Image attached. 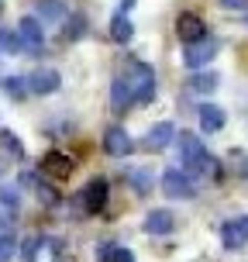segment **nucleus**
<instances>
[{
	"label": "nucleus",
	"instance_id": "10",
	"mask_svg": "<svg viewBox=\"0 0 248 262\" xmlns=\"http://www.w3.org/2000/svg\"><path fill=\"white\" fill-rule=\"evenodd\" d=\"M28 86H31V93H38V97H49V93H55L62 86V76L55 69H49V66H41V69H35L28 76Z\"/></svg>",
	"mask_w": 248,
	"mask_h": 262
},
{
	"label": "nucleus",
	"instance_id": "3",
	"mask_svg": "<svg viewBox=\"0 0 248 262\" xmlns=\"http://www.w3.org/2000/svg\"><path fill=\"white\" fill-rule=\"evenodd\" d=\"M104 204H107V180L93 176L90 183L76 193V210H79V214H100Z\"/></svg>",
	"mask_w": 248,
	"mask_h": 262
},
{
	"label": "nucleus",
	"instance_id": "21",
	"mask_svg": "<svg viewBox=\"0 0 248 262\" xmlns=\"http://www.w3.org/2000/svg\"><path fill=\"white\" fill-rule=\"evenodd\" d=\"M0 148H4L11 159H25V145H21V138H17L14 131H7V128L0 131Z\"/></svg>",
	"mask_w": 248,
	"mask_h": 262
},
{
	"label": "nucleus",
	"instance_id": "1",
	"mask_svg": "<svg viewBox=\"0 0 248 262\" xmlns=\"http://www.w3.org/2000/svg\"><path fill=\"white\" fill-rule=\"evenodd\" d=\"M176 142H179V166H183L190 176H193V172H214V176H221V172H217V159L204 148V142H200L196 135H186L183 131V138H176Z\"/></svg>",
	"mask_w": 248,
	"mask_h": 262
},
{
	"label": "nucleus",
	"instance_id": "22",
	"mask_svg": "<svg viewBox=\"0 0 248 262\" xmlns=\"http://www.w3.org/2000/svg\"><path fill=\"white\" fill-rule=\"evenodd\" d=\"M41 245H45V238H41V235H28L25 242H21V249H17V252H21V259H25V262H35Z\"/></svg>",
	"mask_w": 248,
	"mask_h": 262
},
{
	"label": "nucleus",
	"instance_id": "30",
	"mask_svg": "<svg viewBox=\"0 0 248 262\" xmlns=\"http://www.w3.org/2000/svg\"><path fill=\"white\" fill-rule=\"evenodd\" d=\"M131 7H134V0H121V11H124V14H128Z\"/></svg>",
	"mask_w": 248,
	"mask_h": 262
},
{
	"label": "nucleus",
	"instance_id": "8",
	"mask_svg": "<svg viewBox=\"0 0 248 262\" xmlns=\"http://www.w3.org/2000/svg\"><path fill=\"white\" fill-rule=\"evenodd\" d=\"M17 35H21V45H25L28 52H41V45H45V31H41V21L38 17H21L17 21Z\"/></svg>",
	"mask_w": 248,
	"mask_h": 262
},
{
	"label": "nucleus",
	"instance_id": "28",
	"mask_svg": "<svg viewBox=\"0 0 248 262\" xmlns=\"http://www.w3.org/2000/svg\"><path fill=\"white\" fill-rule=\"evenodd\" d=\"M38 200H41V204H49V207H52L55 200H59V193H55L52 186H45V183H41V186H38Z\"/></svg>",
	"mask_w": 248,
	"mask_h": 262
},
{
	"label": "nucleus",
	"instance_id": "20",
	"mask_svg": "<svg viewBox=\"0 0 248 262\" xmlns=\"http://www.w3.org/2000/svg\"><path fill=\"white\" fill-rule=\"evenodd\" d=\"M190 90L193 93H214L217 90V73H200L196 69L193 79H190Z\"/></svg>",
	"mask_w": 248,
	"mask_h": 262
},
{
	"label": "nucleus",
	"instance_id": "27",
	"mask_svg": "<svg viewBox=\"0 0 248 262\" xmlns=\"http://www.w3.org/2000/svg\"><path fill=\"white\" fill-rule=\"evenodd\" d=\"M14 252H17V242H14V235H0V262H11L14 259Z\"/></svg>",
	"mask_w": 248,
	"mask_h": 262
},
{
	"label": "nucleus",
	"instance_id": "25",
	"mask_svg": "<svg viewBox=\"0 0 248 262\" xmlns=\"http://www.w3.org/2000/svg\"><path fill=\"white\" fill-rule=\"evenodd\" d=\"M128 180L134 183L138 193H148V190H152V180H148V172H145V169H128Z\"/></svg>",
	"mask_w": 248,
	"mask_h": 262
},
{
	"label": "nucleus",
	"instance_id": "18",
	"mask_svg": "<svg viewBox=\"0 0 248 262\" xmlns=\"http://www.w3.org/2000/svg\"><path fill=\"white\" fill-rule=\"evenodd\" d=\"M97 259L100 262H134V252L124 249V245H100Z\"/></svg>",
	"mask_w": 248,
	"mask_h": 262
},
{
	"label": "nucleus",
	"instance_id": "4",
	"mask_svg": "<svg viewBox=\"0 0 248 262\" xmlns=\"http://www.w3.org/2000/svg\"><path fill=\"white\" fill-rule=\"evenodd\" d=\"M162 190L172 200H193L196 196V183L186 169H166L162 172Z\"/></svg>",
	"mask_w": 248,
	"mask_h": 262
},
{
	"label": "nucleus",
	"instance_id": "5",
	"mask_svg": "<svg viewBox=\"0 0 248 262\" xmlns=\"http://www.w3.org/2000/svg\"><path fill=\"white\" fill-rule=\"evenodd\" d=\"M217 49H221V41L210 38V35H207V38H200V41H193V45H183V66L196 73V69H204V66L217 55Z\"/></svg>",
	"mask_w": 248,
	"mask_h": 262
},
{
	"label": "nucleus",
	"instance_id": "14",
	"mask_svg": "<svg viewBox=\"0 0 248 262\" xmlns=\"http://www.w3.org/2000/svg\"><path fill=\"white\" fill-rule=\"evenodd\" d=\"M172 142H176V128H172L169 121H159L155 128L148 131V148H152V152H162V148H169Z\"/></svg>",
	"mask_w": 248,
	"mask_h": 262
},
{
	"label": "nucleus",
	"instance_id": "24",
	"mask_svg": "<svg viewBox=\"0 0 248 262\" xmlns=\"http://www.w3.org/2000/svg\"><path fill=\"white\" fill-rule=\"evenodd\" d=\"M0 49H4V52H17V49H25V45H21V35H17V31H7V28H0Z\"/></svg>",
	"mask_w": 248,
	"mask_h": 262
},
{
	"label": "nucleus",
	"instance_id": "6",
	"mask_svg": "<svg viewBox=\"0 0 248 262\" xmlns=\"http://www.w3.org/2000/svg\"><path fill=\"white\" fill-rule=\"evenodd\" d=\"M176 231V214L166 207H159V210H148L145 214V235H152V238H162V235H172Z\"/></svg>",
	"mask_w": 248,
	"mask_h": 262
},
{
	"label": "nucleus",
	"instance_id": "31",
	"mask_svg": "<svg viewBox=\"0 0 248 262\" xmlns=\"http://www.w3.org/2000/svg\"><path fill=\"white\" fill-rule=\"evenodd\" d=\"M0 231H7V214H0Z\"/></svg>",
	"mask_w": 248,
	"mask_h": 262
},
{
	"label": "nucleus",
	"instance_id": "26",
	"mask_svg": "<svg viewBox=\"0 0 248 262\" xmlns=\"http://www.w3.org/2000/svg\"><path fill=\"white\" fill-rule=\"evenodd\" d=\"M83 28H86V21H83V14H76V17H69V21H65V38H69V41L83 38Z\"/></svg>",
	"mask_w": 248,
	"mask_h": 262
},
{
	"label": "nucleus",
	"instance_id": "11",
	"mask_svg": "<svg viewBox=\"0 0 248 262\" xmlns=\"http://www.w3.org/2000/svg\"><path fill=\"white\" fill-rule=\"evenodd\" d=\"M134 148V142H131V135L121 124H114V128H107V135H104V152L107 156H114V159H124Z\"/></svg>",
	"mask_w": 248,
	"mask_h": 262
},
{
	"label": "nucleus",
	"instance_id": "19",
	"mask_svg": "<svg viewBox=\"0 0 248 262\" xmlns=\"http://www.w3.org/2000/svg\"><path fill=\"white\" fill-rule=\"evenodd\" d=\"M4 93L11 97V100H25L31 86H28V76H7L4 79Z\"/></svg>",
	"mask_w": 248,
	"mask_h": 262
},
{
	"label": "nucleus",
	"instance_id": "9",
	"mask_svg": "<svg viewBox=\"0 0 248 262\" xmlns=\"http://www.w3.org/2000/svg\"><path fill=\"white\" fill-rule=\"evenodd\" d=\"M176 35H179L183 45H193V41L207 38V25H204L196 14H179V17H176Z\"/></svg>",
	"mask_w": 248,
	"mask_h": 262
},
{
	"label": "nucleus",
	"instance_id": "23",
	"mask_svg": "<svg viewBox=\"0 0 248 262\" xmlns=\"http://www.w3.org/2000/svg\"><path fill=\"white\" fill-rule=\"evenodd\" d=\"M17 204H21V190H17V186H4V183H0V207H4V210H17Z\"/></svg>",
	"mask_w": 248,
	"mask_h": 262
},
{
	"label": "nucleus",
	"instance_id": "16",
	"mask_svg": "<svg viewBox=\"0 0 248 262\" xmlns=\"http://www.w3.org/2000/svg\"><path fill=\"white\" fill-rule=\"evenodd\" d=\"M131 35H134V25H131V17L124 11H118L114 17H110V38L118 41V45H124V41H131Z\"/></svg>",
	"mask_w": 248,
	"mask_h": 262
},
{
	"label": "nucleus",
	"instance_id": "15",
	"mask_svg": "<svg viewBox=\"0 0 248 262\" xmlns=\"http://www.w3.org/2000/svg\"><path fill=\"white\" fill-rule=\"evenodd\" d=\"M221 128H224V111L214 107V104H204L200 107V131L204 135H214V131H221Z\"/></svg>",
	"mask_w": 248,
	"mask_h": 262
},
{
	"label": "nucleus",
	"instance_id": "17",
	"mask_svg": "<svg viewBox=\"0 0 248 262\" xmlns=\"http://www.w3.org/2000/svg\"><path fill=\"white\" fill-rule=\"evenodd\" d=\"M62 17H65V4L62 0H38V21L55 25V21H62Z\"/></svg>",
	"mask_w": 248,
	"mask_h": 262
},
{
	"label": "nucleus",
	"instance_id": "2",
	"mask_svg": "<svg viewBox=\"0 0 248 262\" xmlns=\"http://www.w3.org/2000/svg\"><path fill=\"white\" fill-rule=\"evenodd\" d=\"M128 79H131V86H134V100H138V104H152V100H155L159 86H155V73H152L148 62H131Z\"/></svg>",
	"mask_w": 248,
	"mask_h": 262
},
{
	"label": "nucleus",
	"instance_id": "12",
	"mask_svg": "<svg viewBox=\"0 0 248 262\" xmlns=\"http://www.w3.org/2000/svg\"><path fill=\"white\" fill-rule=\"evenodd\" d=\"M41 172L52 176V180H65L73 172V159L65 156V152H59V148H52V152L41 156Z\"/></svg>",
	"mask_w": 248,
	"mask_h": 262
},
{
	"label": "nucleus",
	"instance_id": "29",
	"mask_svg": "<svg viewBox=\"0 0 248 262\" xmlns=\"http://www.w3.org/2000/svg\"><path fill=\"white\" fill-rule=\"evenodd\" d=\"M221 7H228V11H245L248 0H221Z\"/></svg>",
	"mask_w": 248,
	"mask_h": 262
},
{
	"label": "nucleus",
	"instance_id": "32",
	"mask_svg": "<svg viewBox=\"0 0 248 262\" xmlns=\"http://www.w3.org/2000/svg\"><path fill=\"white\" fill-rule=\"evenodd\" d=\"M0 176H4V162H0Z\"/></svg>",
	"mask_w": 248,
	"mask_h": 262
},
{
	"label": "nucleus",
	"instance_id": "7",
	"mask_svg": "<svg viewBox=\"0 0 248 262\" xmlns=\"http://www.w3.org/2000/svg\"><path fill=\"white\" fill-rule=\"evenodd\" d=\"M221 242L228 252H238L241 245H248V214L245 217H231V221L221 228Z\"/></svg>",
	"mask_w": 248,
	"mask_h": 262
},
{
	"label": "nucleus",
	"instance_id": "13",
	"mask_svg": "<svg viewBox=\"0 0 248 262\" xmlns=\"http://www.w3.org/2000/svg\"><path fill=\"white\" fill-rule=\"evenodd\" d=\"M110 104H114L118 114H124L131 104H138L134 100V86H131L128 76H114V83H110Z\"/></svg>",
	"mask_w": 248,
	"mask_h": 262
}]
</instances>
